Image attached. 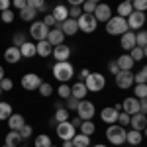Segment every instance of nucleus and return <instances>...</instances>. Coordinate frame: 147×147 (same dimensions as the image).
<instances>
[{
  "instance_id": "bb28decb",
  "label": "nucleus",
  "mask_w": 147,
  "mask_h": 147,
  "mask_svg": "<svg viewBox=\"0 0 147 147\" xmlns=\"http://www.w3.org/2000/svg\"><path fill=\"white\" fill-rule=\"evenodd\" d=\"M4 141H6L4 145H8V147H20L24 139L20 137V134H18V131H8V134H6V137H4Z\"/></svg>"
},
{
  "instance_id": "a878e982",
  "label": "nucleus",
  "mask_w": 147,
  "mask_h": 147,
  "mask_svg": "<svg viewBox=\"0 0 147 147\" xmlns=\"http://www.w3.org/2000/svg\"><path fill=\"white\" fill-rule=\"evenodd\" d=\"M51 51H53V47L49 45L47 41H35V55H39V57H49L51 55Z\"/></svg>"
},
{
  "instance_id": "0e129e2a",
  "label": "nucleus",
  "mask_w": 147,
  "mask_h": 147,
  "mask_svg": "<svg viewBox=\"0 0 147 147\" xmlns=\"http://www.w3.org/2000/svg\"><path fill=\"white\" fill-rule=\"evenodd\" d=\"M0 96H2V90H0Z\"/></svg>"
},
{
  "instance_id": "052dcab7",
  "label": "nucleus",
  "mask_w": 147,
  "mask_h": 147,
  "mask_svg": "<svg viewBox=\"0 0 147 147\" xmlns=\"http://www.w3.org/2000/svg\"><path fill=\"white\" fill-rule=\"evenodd\" d=\"M61 147H73V141H63V145Z\"/></svg>"
},
{
  "instance_id": "4be33fe9",
  "label": "nucleus",
  "mask_w": 147,
  "mask_h": 147,
  "mask_svg": "<svg viewBox=\"0 0 147 147\" xmlns=\"http://www.w3.org/2000/svg\"><path fill=\"white\" fill-rule=\"evenodd\" d=\"M20 59H22V55H20V49H18V47H12L10 45L6 51H4V61L10 63V65H16Z\"/></svg>"
},
{
  "instance_id": "f3484780",
  "label": "nucleus",
  "mask_w": 147,
  "mask_h": 147,
  "mask_svg": "<svg viewBox=\"0 0 147 147\" xmlns=\"http://www.w3.org/2000/svg\"><path fill=\"white\" fill-rule=\"evenodd\" d=\"M71 47L69 45H57V47H53V51H51V55L55 57V63H61V61H69V57H71Z\"/></svg>"
},
{
  "instance_id": "f704fd0d",
  "label": "nucleus",
  "mask_w": 147,
  "mask_h": 147,
  "mask_svg": "<svg viewBox=\"0 0 147 147\" xmlns=\"http://www.w3.org/2000/svg\"><path fill=\"white\" fill-rule=\"evenodd\" d=\"M127 55L134 59V63H137V61H143V59H145L147 51L143 49V47H134V49H131V51H129Z\"/></svg>"
},
{
  "instance_id": "20e7f679",
  "label": "nucleus",
  "mask_w": 147,
  "mask_h": 147,
  "mask_svg": "<svg viewBox=\"0 0 147 147\" xmlns=\"http://www.w3.org/2000/svg\"><path fill=\"white\" fill-rule=\"evenodd\" d=\"M106 32L110 35H124L125 32H129V30H127V24H125L124 18L112 16V18L106 22Z\"/></svg>"
},
{
  "instance_id": "aec40b11",
  "label": "nucleus",
  "mask_w": 147,
  "mask_h": 147,
  "mask_svg": "<svg viewBox=\"0 0 147 147\" xmlns=\"http://www.w3.org/2000/svg\"><path fill=\"white\" fill-rule=\"evenodd\" d=\"M116 65L120 71H131V69L136 67V63H134V59L127 55V53H122V55L116 59Z\"/></svg>"
},
{
  "instance_id": "393cba45",
  "label": "nucleus",
  "mask_w": 147,
  "mask_h": 147,
  "mask_svg": "<svg viewBox=\"0 0 147 147\" xmlns=\"http://www.w3.org/2000/svg\"><path fill=\"white\" fill-rule=\"evenodd\" d=\"M143 141V134L136 131V129H125V143L129 145H139Z\"/></svg>"
},
{
  "instance_id": "a19ab883",
  "label": "nucleus",
  "mask_w": 147,
  "mask_h": 147,
  "mask_svg": "<svg viewBox=\"0 0 147 147\" xmlns=\"http://www.w3.org/2000/svg\"><path fill=\"white\" fill-rule=\"evenodd\" d=\"M96 4H98V2H94V0H84L82 6H80V10H82V14H94Z\"/></svg>"
},
{
  "instance_id": "2eb2a0df",
  "label": "nucleus",
  "mask_w": 147,
  "mask_h": 147,
  "mask_svg": "<svg viewBox=\"0 0 147 147\" xmlns=\"http://www.w3.org/2000/svg\"><path fill=\"white\" fill-rule=\"evenodd\" d=\"M47 43L51 47H57V45H63L65 43V35H63V32L59 30V28H53V30H49V34H47Z\"/></svg>"
},
{
  "instance_id": "cd10ccee",
  "label": "nucleus",
  "mask_w": 147,
  "mask_h": 147,
  "mask_svg": "<svg viewBox=\"0 0 147 147\" xmlns=\"http://www.w3.org/2000/svg\"><path fill=\"white\" fill-rule=\"evenodd\" d=\"M71 141H73V147H90L92 145L90 137L84 136V134H75V137Z\"/></svg>"
},
{
  "instance_id": "6e6552de",
  "label": "nucleus",
  "mask_w": 147,
  "mask_h": 147,
  "mask_svg": "<svg viewBox=\"0 0 147 147\" xmlns=\"http://www.w3.org/2000/svg\"><path fill=\"white\" fill-rule=\"evenodd\" d=\"M41 82H43L41 77H39V75H35V73H26V75L22 77V80H20L22 88H24V90H30V92L37 90Z\"/></svg>"
},
{
  "instance_id": "b1692460",
  "label": "nucleus",
  "mask_w": 147,
  "mask_h": 147,
  "mask_svg": "<svg viewBox=\"0 0 147 147\" xmlns=\"http://www.w3.org/2000/svg\"><path fill=\"white\" fill-rule=\"evenodd\" d=\"M8 122V127H10V131H18L20 127H22L24 124H26V120H24L22 114H12L10 118L6 120Z\"/></svg>"
},
{
  "instance_id": "c9c22d12",
  "label": "nucleus",
  "mask_w": 147,
  "mask_h": 147,
  "mask_svg": "<svg viewBox=\"0 0 147 147\" xmlns=\"http://www.w3.org/2000/svg\"><path fill=\"white\" fill-rule=\"evenodd\" d=\"M69 116H71V112H67L65 108H57L55 116H53V122H57V124H61V122H69Z\"/></svg>"
},
{
  "instance_id": "1a4fd4ad",
  "label": "nucleus",
  "mask_w": 147,
  "mask_h": 147,
  "mask_svg": "<svg viewBox=\"0 0 147 147\" xmlns=\"http://www.w3.org/2000/svg\"><path fill=\"white\" fill-rule=\"evenodd\" d=\"M145 14H141V12H131L127 18H125V24H127V30L129 32H136V30H141L143 26H145Z\"/></svg>"
},
{
  "instance_id": "6ab92c4d",
  "label": "nucleus",
  "mask_w": 147,
  "mask_h": 147,
  "mask_svg": "<svg viewBox=\"0 0 147 147\" xmlns=\"http://www.w3.org/2000/svg\"><path fill=\"white\" fill-rule=\"evenodd\" d=\"M86 86H84V82L82 80H77V82H73V86H71V96L73 98H77V100H86Z\"/></svg>"
},
{
  "instance_id": "49530a36",
  "label": "nucleus",
  "mask_w": 147,
  "mask_h": 147,
  "mask_svg": "<svg viewBox=\"0 0 147 147\" xmlns=\"http://www.w3.org/2000/svg\"><path fill=\"white\" fill-rule=\"evenodd\" d=\"M131 8H134V12H141V14H145L147 2H145V0H134V2H131Z\"/></svg>"
},
{
  "instance_id": "72a5a7b5",
  "label": "nucleus",
  "mask_w": 147,
  "mask_h": 147,
  "mask_svg": "<svg viewBox=\"0 0 147 147\" xmlns=\"http://www.w3.org/2000/svg\"><path fill=\"white\" fill-rule=\"evenodd\" d=\"M79 127H80V134H84V136H88V137H90L92 134L96 131V125H94V122H92V120H86V122H82Z\"/></svg>"
},
{
  "instance_id": "338daca9",
  "label": "nucleus",
  "mask_w": 147,
  "mask_h": 147,
  "mask_svg": "<svg viewBox=\"0 0 147 147\" xmlns=\"http://www.w3.org/2000/svg\"><path fill=\"white\" fill-rule=\"evenodd\" d=\"M51 147H57V145H51Z\"/></svg>"
},
{
  "instance_id": "7c9ffc66",
  "label": "nucleus",
  "mask_w": 147,
  "mask_h": 147,
  "mask_svg": "<svg viewBox=\"0 0 147 147\" xmlns=\"http://www.w3.org/2000/svg\"><path fill=\"white\" fill-rule=\"evenodd\" d=\"M131 12H134V8H131V2H129V0H125V2H122V4L118 6V16L124 18V20L131 14Z\"/></svg>"
},
{
  "instance_id": "4468645a",
  "label": "nucleus",
  "mask_w": 147,
  "mask_h": 147,
  "mask_svg": "<svg viewBox=\"0 0 147 147\" xmlns=\"http://www.w3.org/2000/svg\"><path fill=\"white\" fill-rule=\"evenodd\" d=\"M129 125H131V129H136V131H145V125H147V116L145 114H134V116H129Z\"/></svg>"
},
{
  "instance_id": "7ed1b4c3",
  "label": "nucleus",
  "mask_w": 147,
  "mask_h": 147,
  "mask_svg": "<svg viewBox=\"0 0 147 147\" xmlns=\"http://www.w3.org/2000/svg\"><path fill=\"white\" fill-rule=\"evenodd\" d=\"M82 82H84V86H86L88 92H100V90H104V86H106V79H104L102 73H90Z\"/></svg>"
},
{
  "instance_id": "4c0bfd02",
  "label": "nucleus",
  "mask_w": 147,
  "mask_h": 147,
  "mask_svg": "<svg viewBox=\"0 0 147 147\" xmlns=\"http://www.w3.org/2000/svg\"><path fill=\"white\" fill-rule=\"evenodd\" d=\"M37 92H39L43 98H49V96L53 94V84H51V82H41L39 88H37Z\"/></svg>"
},
{
  "instance_id": "39448f33",
  "label": "nucleus",
  "mask_w": 147,
  "mask_h": 147,
  "mask_svg": "<svg viewBox=\"0 0 147 147\" xmlns=\"http://www.w3.org/2000/svg\"><path fill=\"white\" fill-rule=\"evenodd\" d=\"M77 26H79V32H84V34H94L96 28H98V22L94 20L92 14H82L79 20H77Z\"/></svg>"
},
{
  "instance_id": "79ce46f5",
  "label": "nucleus",
  "mask_w": 147,
  "mask_h": 147,
  "mask_svg": "<svg viewBox=\"0 0 147 147\" xmlns=\"http://www.w3.org/2000/svg\"><path fill=\"white\" fill-rule=\"evenodd\" d=\"M134 98L141 100V98H147V84H136V90H134Z\"/></svg>"
},
{
  "instance_id": "423d86ee",
  "label": "nucleus",
  "mask_w": 147,
  "mask_h": 147,
  "mask_svg": "<svg viewBox=\"0 0 147 147\" xmlns=\"http://www.w3.org/2000/svg\"><path fill=\"white\" fill-rule=\"evenodd\" d=\"M96 114V106L92 104L90 100H80L79 102V108H77V118H80L82 122L86 120H92Z\"/></svg>"
},
{
  "instance_id": "c756f323",
  "label": "nucleus",
  "mask_w": 147,
  "mask_h": 147,
  "mask_svg": "<svg viewBox=\"0 0 147 147\" xmlns=\"http://www.w3.org/2000/svg\"><path fill=\"white\" fill-rule=\"evenodd\" d=\"M20 18H22L24 22H35V16H37V12L34 10V8H30V6H26L24 10H20V14H18Z\"/></svg>"
},
{
  "instance_id": "a18cd8bd",
  "label": "nucleus",
  "mask_w": 147,
  "mask_h": 147,
  "mask_svg": "<svg viewBox=\"0 0 147 147\" xmlns=\"http://www.w3.org/2000/svg\"><path fill=\"white\" fill-rule=\"evenodd\" d=\"M79 102H80V100L73 98V96H69L63 106H65V110H67V112H71V110H77V108H79Z\"/></svg>"
},
{
  "instance_id": "0eeeda50",
  "label": "nucleus",
  "mask_w": 147,
  "mask_h": 147,
  "mask_svg": "<svg viewBox=\"0 0 147 147\" xmlns=\"http://www.w3.org/2000/svg\"><path fill=\"white\" fill-rule=\"evenodd\" d=\"M47 34H49V28H47L41 20L32 22V26H30V35L34 37L35 41H45V39H47Z\"/></svg>"
},
{
  "instance_id": "58836bf2",
  "label": "nucleus",
  "mask_w": 147,
  "mask_h": 147,
  "mask_svg": "<svg viewBox=\"0 0 147 147\" xmlns=\"http://www.w3.org/2000/svg\"><path fill=\"white\" fill-rule=\"evenodd\" d=\"M147 82V69L141 67L137 71V75H134V84H145Z\"/></svg>"
},
{
  "instance_id": "f257e3e1",
  "label": "nucleus",
  "mask_w": 147,
  "mask_h": 147,
  "mask_svg": "<svg viewBox=\"0 0 147 147\" xmlns=\"http://www.w3.org/2000/svg\"><path fill=\"white\" fill-rule=\"evenodd\" d=\"M51 73H53V77L63 84V82H69V80L75 77V67H73V63H69V61H61V63H55V65H53Z\"/></svg>"
},
{
  "instance_id": "603ef678",
  "label": "nucleus",
  "mask_w": 147,
  "mask_h": 147,
  "mask_svg": "<svg viewBox=\"0 0 147 147\" xmlns=\"http://www.w3.org/2000/svg\"><path fill=\"white\" fill-rule=\"evenodd\" d=\"M41 22L45 24V26H47V28H49V30H53V28H55V26H57L55 18H53V16H51V14H45V16H43V20H41Z\"/></svg>"
},
{
  "instance_id": "bf43d9fd",
  "label": "nucleus",
  "mask_w": 147,
  "mask_h": 147,
  "mask_svg": "<svg viewBox=\"0 0 147 147\" xmlns=\"http://www.w3.org/2000/svg\"><path fill=\"white\" fill-rule=\"evenodd\" d=\"M71 124H73V127H75V129H77V127H79V125L82 124V120H80V118H75V120H73V122H71Z\"/></svg>"
},
{
  "instance_id": "ea45409f",
  "label": "nucleus",
  "mask_w": 147,
  "mask_h": 147,
  "mask_svg": "<svg viewBox=\"0 0 147 147\" xmlns=\"http://www.w3.org/2000/svg\"><path fill=\"white\" fill-rule=\"evenodd\" d=\"M26 41H28V39H26V34H24V32H18V34H14V37H12V47H18V49H20Z\"/></svg>"
},
{
  "instance_id": "f03ea898",
  "label": "nucleus",
  "mask_w": 147,
  "mask_h": 147,
  "mask_svg": "<svg viewBox=\"0 0 147 147\" xmlns=\"http://www.w3.org/2000/svg\"><path fill=\"white\" fill-rule=\"evenodd\" d=\"M106 139L112 143V145H124L125 143V127L118 124H112L108 125V129H106Z\"/></svg>"
},
{
  "instance_id": "c03bdc74",
  "label": "nucleus",
  "mask_w": 147,
  "mask_h": 147,
  "mask_svg": "<svg viewBox=\"0 0 147 147\" xmlns=\"http://www.w3.org/2000/svg\"><path fill=\"white\" fill-rule=\"evenodd\" d=\"M18 134H20V137L22 139H28V137H32V134H34V127L30 124H24L20 129H18Z\"/></svg>"
},
{
  "instance_id": "ddd939ff",
  "label": "nucleus",
  "mask_w": 147,
  "mask_h": 147,
  "mask_svg": "<svg viewBox=\"0 0 147 147\" xmlns=\"http://www.w3.org/2000/svg\"><path fill=\"white\" fill-rule=\"evenodd\" d=\"M120 106H122V112H125L127 116H134V114L139 112V100H137V98H134V96L124 98V102H122Z\"/></svg>"
},
{
  "instance_id": "e2e57ef3",
  "label": "nucleus",
  "mask_w": 147,
  "mask_h": 147,
  "mask_svg": "<svg viewBox=\"0 0 147 147\" xmlns=\"http://www.w3.org/2000/svg\"><path fill=\"white\" fill-rule=\"evenodd\" d=\"M90 147H108V145H104V143H94V145H90Z\"/></svg>"
},
{
  "instance_id": "2f4dec72",
  "label": "nucleus",
  "mask_w": 147,
  "mask_h": 147,
  "mask_svg": "<svg viewBox=\"0 0 147 147\" xmlns=\"http://www.w3.org/2000/svg\"><path fill=\"white\" fill-rule=\"evenodd\" d=\"M51 137L47 136V134H39V136H35V141H34V147H51Z\"/></svg>"
},
{
  "instance_id": "de8ad7c7",
  "label": "nucleus",
  "mask_w": 147,
  "mask_h": 147,
  "mask_svg": "<svg viewBox=\"0 0 147 147\" xmlns=\"http://www.w3.org/2000/svg\"><path fill=\"white\" fill-rule=\"evenodd\" d=\"M136 47H143V49L147 47V34H145V32L136 34Z\"/></svg>"
},
{
  "instance_id": "dca6fc26",
  "label": "nucleus",
  "mask_w": 147,
  "mask_h": 147,
  "mask_svg": "<svg viewBox=\"0 0 147 147\" xmlns=\"http://www.w3.org/2000/svg\"><path fill=\"white\" fill-rule=\"evenodd\" d=\"M120 47L125 53H129L136 47V32H125L124 35H120Z\"/></svg>"
},
{
  "instance_id": "f8f14e48",
  "label": "nucleus",
  "mask_w": 147,
  "mask_h": 147,
  "mask_svg": "<svg viewBox=\"0 0 147 147\" xmlns=\"http://www.w3.org/2000/svg\"><path fill=\"white\" fill-rule=\"evenodd\" d=\"M94 20L96 22H108L110 18H112V8L108 6V4H96V10H94Z\"/></svg>"
},
{
  "instance_id": "3c124183",
  "label": "nucleus",
  "mask_w": 147,
  "mask_h": 147,
  "mask_svg": "<svg viewBox=\"0 0 147 147\" xmlns=\"http://www.w3.org/2000/svg\"><path fill=\"white\" fill-rule=\"evenodd\" d=\"M116 124L122 125V127H125V125H129V116L125 112H120L118 114V120H116Z\"/></svg>"
},
{
  "instance_id": "9b49d317",
  "label": "nucleus",
  "mask_w": 147,
  "mask_h": 147,
  "mask_svg": "<svg viewBox=\"0 0 147 147\" xmlns=\"http://www.w3.org/2000/svg\"><path fill=\"white\" fill-rule=\"evenodd\" d=\"M114 79H116V86L122 90H127L134 86V73L131 71H120Z\"/></svg>"
},
{
  "instance_id": "412c9836",
  "label": "nucleus",
  "mask_w": 147,
  "mask_h": 147,
  "mask_svg": "<svg viewBox=\"0 0 147 147\" xmlns=\"http://www.w3.org/2000/svg\"><path fill=\"white\" fill-rule=\"evenodd\" d=\"M118 114H120V112H116L112 106H106V108L100 112V118H102L104 124L112 125V124H116V120H118Z\"/></svg>"
},
{
  "instance_id": "c85d7f7f",
  "label": "nucleus",
  "mask_w": 147,
  "mask_h": 147,
  "mask_svg": "<svg viewBox=\"0 0 147 147\" xmlns=\"http://www.w3.org/2000/svg\"><path fill=\"white\" fill-rule=\"evenodd\" d=\"M20 55L26 57V59L35 57V43H34V41H26V43L20 47Z\"/></svg>"
},
{
  "instance_id": "e433bc0d",
  "label": "nucleus",
  "mask_w": 147,
  "mask_h": 147,
  "mask_svg": "<svg viewBox=\"0 0 147 147\" xmlns=\"http://www.w3.org/2000/svg\"><path fill=\"white\" fill-rule=\"evenodd\" d=\"M57 96H59V98H63V100H67L69 96H71V84H69V82L59 84V88H57Z\"/></svg>"
},
{
  "instance_id": "09e8293b",
  "label": "nucleus",
  "mask_w": 147,
  "mask_h": 147,
  "mask_svg": "<svg viewBox=\"0 0 147 147\" xmlns=\"http://www.w3.org/2000/svg\"><path fill=\"white\" fill-rule=\"evenodd\" d=\"M80 16H82L80 6H71V8H69V18H71V20H79Z\"/></svg>"
},
{
  "instance_id": "13d9d810",
  "label": "nucleus",
  "mask_w": 147,
  "mask_h": 147,
  "mask_svg": "<svg viewBox=\"0 0 147 147\" xmlns=\"http://www.w3.org/2000/svg\"><path fill=\"white\" fill-rule=\"evenodd\" d=\"M88 75H90V71H88V69H82V71L79 73V79H82V80H84L86 77H88Z\"/></svg>"
},
{
  "instance_id": "37998d69",
  "label": "nucleus",
  "mask_w": 147,
  "mask_h": 147,
  "mask_svg": "<svg viewBox=\"0 0 147 147\" xmlns=\"http://www.w3.org/2000/svg\"><path fill=\"white\" fill-rule=\"evenodd\" d=\"M14 18H16V14L10 10H4V12H0V22H4V24H12L14 22Z\"/></svg>"
},
{
  "instance_id": "9d476101",
  "label": "nucleus",
  "mask_w": 147,
  "mask_h": 147,
  "mask_svg": "<svg viewBox=\"0 0 147 147\" xmlns=\"http://www.w3.org/2000/svg\"><path fill=\"white\" fill-rule=\"evenodd\" d=\"M55 127H57V137L63 139V141H71V139L75 137V134H77V129L73 127L71 120H69V122H61V124H57Z\"/></svg>"
},
{
  "instance_id": "6e6d98bb",
  "label": "nucleus",
  "mask_w": 147,
  "mask_h": 147,
  "mask_svg": "<svg viewBox=\"0 0 147 147\" xmlns=\"http://www.w3.org/2000/svg\"><path fill=\"white\" fill-rule=\"evenodd\" d=\"M10 6H12V2H10V0H0V12L10 10Z\"/></svg>"
},
{
  "instance_id": "8fccbe9b",
  "label": "nucleus",
  "mask_w": 147,
  "mask_h": 147,
  "mask_svg": "<svg viewBox=\"0 0 147 147\" xmlns=\"http://www.w3.org/2000/svg\"><path fill=\"white\" fill-rule=\"evenodd\" d=\"M12 88H14L12 79H6V77H4V79L0 80V90H2V92H8V90H12Z\"/></svg>"
},
{
  "instance_id": "864d4df0",
  "label": "nucleus",
  "mask_w": 147,
  "mask_h": 147,
  "mask_svg": "<svg viewBox=\"0 0 147 147\" xmlns=\"http://www.w3.org/2000/svg\"><path fill=\"white\" fill-rule=\"evenodd\" d=\"M12 6H14V8H18V10H24V8L28 6V0H14V2H12Z\"/></svg>"
},
{
  "instance_id": "a211bd4d",
  "label": "nucleus",
  "mask_w": 147,
  "mask_h": 147,
  "mask_svg": "<svg viewBox=\"0 0 147 147\" xmlns=\"http://www.w3.org/2000/svg\"><path fill=\"white\" fill-rule=\"evenodd\" d=\"M55 28H59L61 32H63V35L67 37V35H75L77 32H79V26H77V20H71V18H67L63 24H57Z\"/></svg>"
},
{
  "instance_id": "69168bd1",
  "label": "nucleus",
  "mask_w": 147,
  "mask_h": 147,
  "mask_svg": "<svg viewBox=\"0 0 147 147\" xmlns=\"http://www.w3.org/2000/svg\"><path fill=\"white\" fill-rule=\"evenodd\" d=\"M2 147H8V145H2Z\"/></svg>"
},
{
  "instance_id": "680f3d73",
  "label": "nucleus",
  "mask_w": 147,
  "mask_h": 147,
  "mask_svg": "<svg viewBox=\"0 0 147 147\" xmlns=\"http://www.w3.org/2000/svg\"><path fill=\"white\" fill-rule=\"evenodd\" d=\"M4 79V67H0V80Z\"/></svg>"
},
{
  "instance_id": "5701e85b",
  "label": "nucleus",
  "mask_w": 147,
  "mask_h": 147,
  "mask_svg": "<svg viewBox=\"0 0 147 147\" xmlns=\"http://www.w3.org/2000/svg\"><path fill=\"white\" fill-rule=\"evenodd\" d=\"M51 16L55 18L57 24H63L69 18V8H67V6H63V4H59V6H55V8H53Z\"/></svg>"
},
{
  "instance_id": "473e14b6",
  "label": "nucleus",
  "mask_w": 147,
  "mask_h": 147,
  "mask_svg": "<svg viewBox=\"0 0 147 147\" xmlns=\"http://www.w3.org/2000/svg\"><path fill=\"white\" fill-rule=\"evenodd\" d=\"M12 116V104L10 102H0V122H6Z\"/></svg>"
},
{
  "instance_id": "4d7b16f0",
  "label": "nucleus",
  "mask_w": 147,
  "mask_h": 147,
  "mask_svg": "<svg viewBox=\"0 0 147 147\" xmlns=\"http://www.w3.org/2000/svg\"><path fill=\"white\" fill-rule=\"evenodd\" d=\"M147 112V98H141L139 100V114H145Z\"/></svg>"
},
{
  "instance_id": "5fc2aeb1",
  "label": "nucleus",
  "mask_w": 147,
  "mask_h": 147,
  "mask_svg": "<svg viewBox=\"0 0 147 147\" xmlns=\"http://www.w3.org/2000/svg\"><path fill=\"white\" fill-rule=\"evenodd\" d=\"M108 71L112 73L114 77H116V75L120 73V69H118V65H116V61H110V63H108Z\"/></svg>"
}]
</instances>
